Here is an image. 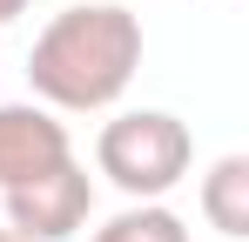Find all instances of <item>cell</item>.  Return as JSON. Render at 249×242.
Segmentation results:
<instances>
[{
	"label": "cell",
	"mask_w": 249,
	"mask_h": 242,
	"mask_svg": "<svg viewBox=\"0 0 249 242\" xmlns=\"http://www.w3.org/2000/svg\"><path fill=\"white\" fill-rule=\"evenodd\" d=\"M142 68V20L94 0V7H68L41 27V40L27 47V87L34 101L54 115H101L128 94V81Z\"/></svg>",
	"instance_id": "obj_1"
},
{
	"label": "cell",
	"mask_w": 249,
	"mask_h": 242,
	"mask_svg": "<svg viewBox=\"0 0 249 242\" xmlns=\"http://www.w3.org/2000/svg\"><path fill=\"white\" fill-rule=\"evenodd\" d=\"M94 161H101V175L135 202H162L182 175H189V161H196V135H189V121H175L168 108H128L115 115L101 135H94Z\"/></svg>",
	"instance_id": "obj_2"
},
{
	"label": "cell",
	"mask_w": 249,
	"mask_h": 242,
	"mask_svg": "<svg viewBox=\"0 0 249 242\" xmlns=\"http://www.w3.org/2000/svg\"><path fill=\"white\" fill-rule=\"evenodd\" d=\"M7 195V229L27 242H68L74 229L88 222V208H94V182H88V168L74 155L54 161L47 175L34 182H20V189H0Z\"/></svg>",
	"instance_id": "obj_3"
},
{
	"label": "cell",
	"mask_w": 249,
	"mask_h": 242,
	"mask_svg": "<svg viewBox=\"0 0 249 242\" xmlns=\"http://www.w3.org/2000/svg\"><path fill=\"white\" fill-rule=\"evenodd\" d=\"M68 121H54V108L34 101H0V189H20L47 175L54 161H68Z\"/></svg>",
	"instance_id": "obj_4"
},
{
	"label": "cell",
	"mask_w": 249,
	"mask_h": 242,
	"mask_svg": "<svg viewBox=\"0 0 249 242\" xmlns=\"http://www.w3.org/2000/svg\"><path fill=\"white\" fill-rule=\"evenodd\" d=\"M202 215L215 236L243 242L249 236V155H222L202 175Z\"/></svg>",
	"instance_id": "obj_5"
},
{
	"label": "cell",
	"mask_w": 249,
	"mask_h": 242,
	"mask_svg": "<svg viewBox=\"0 0 249 242\" xmlns=\"http://www.w3.org/2000/svg\"><path fill=\"white\" fill-rule=\"evenodd\" d=\"M94 242H189V222L175 208H162V202H135L108 229H94Z\"/></svg>",
	"instance_id": "obj_6"
},
{
	"label": "cell",
	"mask_w": 249,
	"mask_h": 242,
	"mask_svg": "<svg viewBox=\"0 0 249 242\" xmlns=\"http://www.w3.org/2000/svg\"><path fill=\"white\" fill-rule=\"evenodd\" d=\"M14 14H27V0H0V27H7Z\"/></svg>",
	"instance_id": "obj_7"
},
{
	"label": "cell",
	"mask_w": 249,
	"mask_h": 242,
	"mask_svg": "<svg viewBox=\"0 0 249 242\" xmlns=\"http://www.w3.org/2000/svg\"><path fill=\"white\" fill-rule=\"evenodd\" d=\"M0 242H27V236H14V229H0Z\"/></svg>",
	"instance_id": "obj_8"
}]
</instances>
